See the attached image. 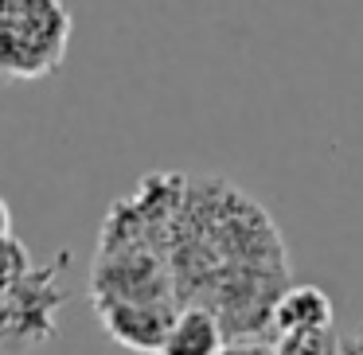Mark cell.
<instances>
[{"mask_svg": "<svg viewBox=\"0 0 363 355\" xmlns=\"http://www.w3.org/2000/svg\"><path fill=\"white\" fill-rule=\"evenodd\" d=\"M71 43L63 0H0V82H35L59 71Z\"/></svg>", "mask_w": 363, "mask_h": 355, "instance_id": "1", "label": "cell"}, {"mask_svg": "<svg viewBox=\"0 0 363 355\" xmlns=\"http://www.w3.org/2000/svg\"><path fill=\"white\" fill-rule=\"evenodd\" d=\"M67 289L55 285V269H28L12 289L0 293V347L20 339V347H35L55 332V308Z\"/></svg>", "mask_w": 363, "mask_h": 355, "instance_id": "2", "label": "cell"}, {"mask_svg": "<svg viewBox=\"0 0 363 355\" xmlns=\"http://www.w3.org/2000/svg\"><path fill=\"white\" fill-rule=\"evenodd\" d=\"M90 297L98 300H172V277L149 250H113L98 258Z\"/></svg>", "mask_w": 363, "mask_h": 355, "instance_id": "3", "label": "cell"}, {"mask_svg": "<svg viewBox=\"0 0 363 355\" xmlns=\"http://www.w3.org/2000/svg\"><path fill=\"white\" fill-rule=\"evenodd\" d=\"M98 320L113 344L141 355H157L176 308L172 300H98Z\"/></svg>", "mask_w": 363, "mask_h": 355, "instance_id": "4", "label": "cell"}, {"mask_svg": "<svg viewBox=\"0 0 363 355\" xmlns=\"http://www.w3.org/2000/svg\"><path fill=\"white\" fill-rule=\"evenodd\" d=\"M269 328L277 336H305V332H324L332 328V300L320 285H289L274 300Z\"/></svg>", "mask_w": 363, "mask_h": 355, "instance_id": "5", "label": "cell"}, {"mask_svg": "<svg viewBox=\"0 0 363 355\" xmlns=\"http://www.w3.org/2000/svg\"><path fill=\"white\" fill-rule=\"evenodd\" d=\"M223 344H227V332L219 316L203 305H184L176 308L157 355H219Z\"/></svg>", "mask_w": 363, "mask_h": 355, "instance_id": "6", "label": "cell"}, {"mask_svg": "<svg viewBox=\"0 0 363 355\" xmlns=\"http://www.w3.org/2000/svg\"><path fill=\"white\" fill-rule=\"evenodd\" d=\"M274 355H344V344L332 328H324V332H305V336H285L274 347Z\"/></svg>", "mask_w": 363, "mask_h": 355, "instance_id": "7", "label": "cell"}, {"mask_svg": "<svg viewBox=\"0 0 363 355\" xmlns=\"http://www.w3.org/2000/svg\"><path fill=\"white\" fill-rule=\"evenodd\" d=\"M32 269V258H28V250L16 242V238L0 235V293L12 289V285L20 281V277Z\"/></svg>", "mask_w": 363, "mask_h": 355, "instance_id": "8", "label": "cell"}, {"mask_svg": "<svg viewBox=\"0 0 363 355\" xmlns=\"http://www.w3.org/2000/svg\"><path fill=\"white\" fill-rule=\"evenodd\" d=\"M219 355H274V344L269 339H227Z\"/></svg>", "mask_w": 363, "mask_h": 355, "instance_id": "9", "label": "cell"}]
</instances>
